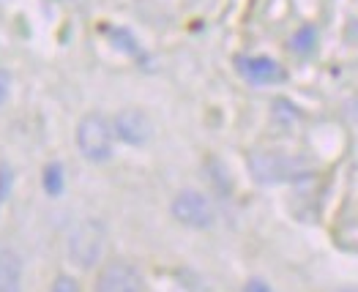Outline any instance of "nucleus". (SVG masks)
Returning <instances> with one entry per match:
<instances>
[{
	"label": "nucleus",
	"instance_id": "obj_1",
	"mask_svg": "<svg viewBox=\"0 0 358 292\" xmlns=\"http://www.w3.org/2000/svg\"><path fill=\"white\" fill-rule=\"evenodd\" d=\"M104 240H107V230L99 219H85L80 221L71 233H69V243H66V251H69V260L90 270L93 265L101 260V251H104Z\"/></svg>",
	"mask_w": 358,
	"mask_h": 292
},
{
	"label": "nucleus",
	"instance_id": "obj_2",
	"mask_svg": "<svg viewBox=\"0 0 358 292\" xmlns=\"http://www.w3.org/2000/svg\"><path fill=\"white\" fill-rule=\"evenodd\" d=\"M113 137H115L113 126L107 123V117L99 115V112H88L80 120V126H77V147L93 164L110 161V156H113Z\"/></svg>",
	"mask_w": 358,
	"mask_h": 292
},
{
	"label": "nucleus",
	"instance_id": "obj_3",
	"mask_svg": "<svg viewBox=\"0 0 358 292\" xmlns=\"http://www.w3.org/2000/svg\"><path fill=\"white\" fill-rule=\"evenodd\" d=\"M249 170L260 183H290L301 180L306 175V170L299 161H293L285 153H273V150H257L249 156Z\"/></svg>",
	"mask_w": 358,
	"mask_h": 292
},
{
	"label": "nucleus",
	"instance_id": "obj_4",
	"mask_svg": "<svg viewBox=\"0 0 358 292\" xmlns=\"http://www.w3.org/2000/svg\"><path fill=\"white\" fill-rule=\"evenodd\" d=\"M176 221L189 227V230H208L216 221V213H213V205L203 191H194V189H183L176 194V200L170 205Z\"/></svg>",
	"mask_w": 358,
	"mask_h": 292
},
{
	"label": "nucleus",
	"instance_id": "obj_5",
	"mask_svg": "<svg viewBox=\"0 0 358 292\" xmlns=\"http://www.w3.org/2000/svg\"><path fill=\"white\" fill-rule=\"evenodd\" d=\"M143 287H145V282L134 265L113 260L99 270L93 292H143Z\"/></svg>",
	"mask_w": 358,
	"mask_h": 292
},
{
	"label": "nucleus",
	"instance_id": "obj_6",
	"mask_svg": "<svg viewBox=\"0 0 358 292\" xmlns=\"http://www.w3.org/2000/svg\"><path fill=\"white\" fill-rule=\"evenodd\" d=\"M113 131L118 134L126 145H145L150 140V120L145 112L140 110H123L115 115V123H113Z\"/></svg>",
	"mask_w": 358,
	"mask_h": 292
},
{
	"label": "nucleus",
	"instance_id": "obj_7",
	"mask_svg": "<svg viewBox=\"0 0 358 292\" xmlns=\"http://www.w3.org/2000/svg\"><path fill=\"white\" fill-rule=\"evenodd\" d=\"M241 77L249 80L252 85H273V82H285V68L271 58H236Z\"/></svg>",
	"mask_w": 358,
	"mask_h": 292
},
{
	"label": "nucleus",
	"instance_id": "obj_8",
	"mask_svg": "<svg viewBox=\"0 0 358 292\" xmlns=\"http://www.w3.org/2000/svg\"><path fill=\"white\" fill-rule=\"evenodd\" d=\"M0 292H22V263L17 251L0 254Z\"/></svg>",
	"mask_w": 358,
	"mask_h": 292
},
{
	"label": "nucleus",
	"instance_id": "obj_9",
	"mask_svg": "<svg viewBox=\"0 0 358 292\" xmlns=\"http://www.w3.org/2000/svg\"><path fill=\"white\" fill-rule=\"evenodd\" d=\"M206 170H208L210 183L216 186V191H219L222 197H227V194L233 191V180H230V175H227L224 164H222L219 159H208V161H206Z\"/></svg>",
	"mask_w": 358,
	"mask_h": 292
},
{
	"label": "nucleus",
	"instance_id": "obj_10",
	"mask_svg": "<svg viewBox=\"0 0 358 292\" xmlns=\"http://www.w3.org/2000/svg\"><path fill=\"white\" fill-rule=\"evenodd\" d=\"M44 191L50 197H58L60 191H63V167H60L58 161L44 167Z\"/></svg>",
	"mask_w": 358,
	"mask_h": 292
},
{
	"label": "nucleus",
	"instance_id": "obj_11",
	"mask_svg": "<svg viewBox=\"0 0 358 292\" xmlns=\"http://www.w3.org/2000/svg\"><path fill=\"white\" fill-rule=\"evenodd\" d=\"M315 44H317V30L312 28V25H303V28L293 36V50H296V52H312Z\"/></svg>",
	"mask_w": 358,
	"mask_h": 292
},
{
	"label": "nucleus",
	"instance_id": "obj_12",
	"mask_svg": "<svg viewBox=\"0 0 358 292\" xmlns=\"http://www.w3.org/2000/svg\"><path fill=\"white\" fill-rule=\"evenodd\" d=\"M50 292H83V287H80V282H77L74 276L60 273V276H55V282H52Z\"/></svg>",
	"mask_w": 358,
	"mask_h": 292
},
{
	"label": "nucleus",
	"instance_id": "obj_13",
	"mask_svg": "<svg viewBox=\"0 0 358 292\" xmlns=\"http://www.w3.org/2000/svg\"><path fill=\"white\" fill-rule=\"evenodd\" d=\"M11 180H14V175H11L8 164H0V205L6 203V197L11 194Z\"/></svg>",
	"mask_w": 358,
	"mask_h": 292
},
{
	"label": "nucleus",
	"instance_id": "obj_14",
	"mask_svg": "<svg viewBox=\"0 0 358 292\" xmlns=\"http://www.w3.org/2000/svg\"><path fill=\"white\" fill-rule=\"evenodd\" d=\"M8 90H11V74L6 68H0V104L8 98Z\"/></svg>",
	"mask_w": 358,
	"mask_h": 292
},
{
	"label": "nucleus",
	"instance_id": "obj_15",
	"mask_svg": "<svg viewBox=\"0 0 358 292\" xmlns=\"http://www.w3.org/2000/svg\"><path fill=\"white\" fill-rule=\"evenodd\" d=\"M246 292H271L266 282H249L246 284Z\"/></svg>",
	"mask_w": 358,
	"mask_h": 292
},
{
	"label": "nucleus",
	"instance_id": "obj_16",
	"mask_svg": "<svg viewBox=\"0 0 358 292\" xmlns=\"http://www.w3.org/2000/svg\"><path fill=\"white\" fill-rule=\"evenodd\" d=\"M353 110H356V117H358V101H356V107H353Z\"/></svg>",
	"mask_w": 358,
	"mask_h": 292
},
{
	"label": "nucleus",
	"instance_id": "obj_17",
	"mask_svg": "<svg viewBox=\"0 0 358 292\" xmlns=\"http://www.w3.org/2000/svg\"><path fill=\"white\" fill-rule=\"evenodd\" d=\"M339 292H358V290H339Z\"/></svg>",
	"mask_w": 358,
	"mask_h": 292
}]
</instances>
